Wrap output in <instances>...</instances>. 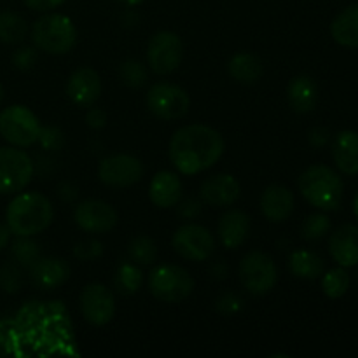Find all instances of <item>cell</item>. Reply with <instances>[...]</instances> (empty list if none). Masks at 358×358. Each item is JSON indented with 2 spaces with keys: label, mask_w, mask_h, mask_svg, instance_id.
Masks as SVG:
<instances>
[{
  "label": "cell",
  "mask_w": 358,
  "mask_h": 358,
  "mask_svg": "<svg viewBox=\"0 0 358 358\" xmlns=\"http://www.w3.org/2000/svg\"><path fill=\"white\" fill-rule=\"evenodd\" d=\"M128 255L131 259V262H135V264H152L157 257L156 241L149 236L133 238L128 245Z\"/></svg>",
  "instance_id": "cell-30"
},
{
  "label": "cell",
  "mask_w": 358,
  "mask_h": 358,
  "mask_svg": "<svg viewBox=\"0 0 358 358\" xmlns=\"http://www.w3.org/2000/svg\"><path fill=\"white\" fill-rule=\"evenodd\" d=\"M10 257L21 268H30L41 257V247L31 236H17V240L10 245Z\"/></svg>",
  "instance_id": "cell-28"
},
{
  "label": "cell",
  "mask_w": 358,
  "mask_h": 358,
  "mask_svg": "<svg viewBox=\"0 0 358 358\" xmlns=\"http://www.w3.org/2000/svg\"><path fill=\"white\" fill-rule=\"evenodd\" d=\"M147 107L161 121H177L187 115L191 98L177 84L156 83L147 93Z\"/></svg>",
  "instance_id": "cell-9"
},
{
  "label": "cell",
  "mask_w": 358,
  "mask_h": 358,
  "mask_svg": "<svg viewBox=\"0 0 358 358\" xmlns=\"http://www.w3.org/2000/svg\"><path fill=\"white\" fill-rule=\"evenodd\" d=\"M86 122L90 128L93 129H101L105 124H107V114H105L101 108H90V112L86 114Z\"/></svg>",
  "instance_id": "cell-41"
},
{
  "label": "cell",
  "mask_w": 358,
  "mask_h": 358,
  "mask_svg": "<svg viewBox=\"0 0 358 358\" xmlns=\"http://www.w3.org/2000/svg\"><path fill=\"white\" fill-rule=\"evenodd\" d=\"M171 245H173V250L185 261L203 262L210 259V255L215 250V238L205 226L184 224L175 231Z\"/></svg>",
  "instance_id": "cell-11"
},
{
  "label": "cell",
  "mask_w": 358,
  "mask_h": 358,
  "mask_svg": "<svg viewBox=\"0 0 358 358\" xmlns=\"http://www.w3.org/2000/svg\"><path fill=\"white\" fill-rule=\"evenodd\" d=\"M23 2L28 9L38 10V13H48V10H52L62 6L65 0H23Z\"/></svg>",
  "instance_id": "cell-40"
},
{
  "label": "cell",
  "mask_w": 358,
  "mask_h": 358,
  "mask_svg": "<svg viewBox=\"0 0 358 358\" xmlns=\"http://www.w3.org/2000/svg\"><path fill=\"white\" fill-rule=\"evenodd\" d=\"M34 177V161L20 147H0V194H17Z\"/></svg>",
  "instance_id": "cell-8"
},
{
  "label": "cell",
  "mask_w": 358,
  "mask_h": 358,
  "mask_svg": "<svg viewBox=\"0 0 358 358\" xmlns=\"http://www.w3.org/2000/svg\"><path fill=\"white\" fill-rule=\"evenodd\" d=\"M31 41L38 51L48 55H66L77 42L76 24L65 14H45L31 27Z\"/></svg>",
  "instance_id": "cell-4"
},
{
  "label": "cell",
  "mask_w": 358,
  "mask_h": 358,
  "mask_svg": "<svg viewBox=\"0 0 358 358\" xmlns=\"http://www.w3.org/2000/svg\"><path fill=\"white\" fill-rule=\"evenodd\" d=\"M261 212L269 222H283L294 212V194L285 185L273 184L261 196Z\"/></svg>",
  "instance_id": "cell-19"
},
{
  "label": "cell",
  "mask_w": 358,
  "mask_h": 358,
  "mask_svg": "<svg viewBox=\"0 0 358 358\" xmlns=\"http://www.w3.org/2000/svg\"><path fill=\"white\" fill-rule=\"evenodd\" d=\"M3 94H6V91H3V86H2V84H0V103H2V101H3Z\"/></svg>",
  "instance_id": "cell-47"
},
{
  "label": "cell",
  "mask_w": 358,
  "mask_h": 358,
  "mask_svg": "<svg viewBox=\"0 0 358 358\" xmlns=\"http://www.w3.org/2000/svg\"><path fill=\"white\" fill-rule=\"evenodd\" d=\"M287 100L297 114H310L318 101V86L310 76H296L287 86Z\"/></svg>",
  "instance_id": "cell-22"
},
{
  "label": "cell",
  "mask_w": 358,
  "mask_h": 358,
  "mask_svg": "<svg viewBox=\"0 0 358 358\" xmlns=\"http://www.w3.org/2000/svg\"><path fill=\"white\" fill-rule=\"evenodd\" d=\"M332 159L345 175H358V133L345 129L336 135L332 142Z\"/></svg>",
  "instance_id": "cell-23"
},
{
  "label": "cell",
  "mask_w": 358,
  "mask_h": 358,
  "mask_svg": "<svg viewBox=\"0 0 358 358\" xmlns=\"http://www.w3.org/2000/svg\"><path fill=\"white\" fill-rule=\"evenodd\" d=\"M226 143L217 129L205 124L182 126L170 140V161L178 173L198 175L222 157Z\"/></svg>",
  "instance_id": "cell-1"
},
{
  "label": "cell",
  "mask_w": 358,
  "mask_h": 358,
  "mask_svg": "<svg viewBox=\"0 0 358 358\" xmlns=\"http://www.w3.org/2000/svg\"><path fill=\"white\" fill-rule=\"evenodd\" d=\"M184 44L175 31H157L147 48V63L157 76H170L180 66Z\"/></svg>",
  "instance_id": "cell-10"
},
{
  "label": "cell",
  "mask_w": 358,
  "mask_h": 358,
  "mask_svg": "<svg viewBox=\"0 0 358 358\" xmlns=\"http://www.w3.org/2000/svg\"><path fill=\"white\" fill-rule=\"evenodd\" d=\"M119 76H121V80L126 86L133 87V90H138V87H142L147 83L149 73H147V69L143 63L136 62V59H128L119 69Z\"/></svg>",
  "instance_id": "cell-33"
},
{
  "label": "cell",
  "mask_w": 358,
  "mask_h": 358,
  "mask_svg": "<svg viewBox=\"0 0 358 358\" xmlns=\"http://www.w3.org/2000/svg\"><path fill=\"white\" fill-rule=\"evenodd\" d=\"M212 275H213V278L224 280L227 275V266L224 264V262H217V264L212 268Z\"/></svg>",
  "instance_id": "cell-44"
},
{
  "label": "cell",
  "mask_w": 358,
  "mask_h": 358,
  "mask_svg": "<svg viewBox=\"0 0 358 358\" xmlns=\"http://www.w3.org/2000/svg\"><path fill=\"white\" fill-rule=\"evenodd\" d=\"M143 282V273L136 268L135 262H126L117 269L115 275V285L122 294L138 292Z\"/></svg>",
  "instance_id": "cell-31"
},
{
  "label": "cell",
  "mask_w": 358,
  "mask_h": 358,
  "mask_svg": "<svg viewBox=\"0 0 358 358\" xmlns=\"http://www.w3.org/2000/svg\"><path fill=\"white\" fill-rule=\"evenodd\" d=\"M329 252L341 268L358 266V226L345 224L332 233Z\"/></svg>",
  "instance_id": "cell-18"
},
{
  "label": "cell",
  "mask_w": 358,
  "mask_h": 358,
  "mask_svg": "<svg viewBox=\"0 0 358 358\" xmlns=\"http://www.w3.org/2000/svg\"><path fill=\"white\" fill-rule=\"evenodd\" d=\"M250 234V217L241 210H229L219 220L220 243L226 248H240Z\"/></svg>",
  "instance_id": "cell-21"
},
{
  "label": "cell",
  "mask_w": 358,
  "mask_h": 358,
  "mask_svg": "<svg viewBox=\"0 0 358 358\" xmlns=\"http://www.w3.org/2000/svg\"><path fill=\"white\" fill-rule=\"evenodd\" d=\"M308 140L313 147H324L331 140V131L327 128H313L308 135Z\"/></svg>",
  "instance_id": "cell-42"
},
{
  "label": "cell",
  "mask_w": 358,
  "mask_h": 358,
  "mask_svg": "<svg viewBox=\"0 0 358 358\" xmlns=\"http://www.w3.org/2000/svg\"><path fill=\"white\" fill-rule=\"evenodd\" d=\"M41 129L38 117L24 105H10L0 112V135L10 145L31 147L38 142Z\"/></svg>",
  "instance_id": "cell-5"
},
{
  "label": "cell",
  "mask_w": 358,
  "mask_h": 358,
  "mask_svg": "<svg viewBox=\"0 0 358 358\" xmlns=\"http://www.w3.org/2000/svg\"><path fill=\"white\" fill-rule=\"evenodd\" d=\"M217 311L226 317H231V315H236L238 311L243 308V301L236 296V294H224L217 299Z\"/></svg>",
  "instance_id": "cell-38"
},
{
  "label": "cell",
  "mask_w": 358,
  "mask_h": 358,
  "mask_svg": "<svg viewBox=\"0 0 358 358\" xmlns=\"http://www.w3.org/2000/svg\"><path fill=\"white\" fill-rule=\"evenodd\" d=\"M55 219L49 198L41 192H17L7 205L6 224L16 236H35L48 229Z\"/></svg>",
  "instance_id": "cell-2"
},
{
  "label": "cell",
  "mask_w": 358,
  "mask_h": 358,
  "mask_svg": "<svg viewBox=\"0 0 358 358\" xmlns=\"http://www.w3.org/2000/svg\"><path fill=\"white\" fill-rule=\"evenodd\" d=\"M37 49L30 48V45H24V48H20L17 51H14L13 65L17 70H30L37 63Z\"/></svg>",
  "instance_id": "cell-36"
},
{
  "label": "cell",
  "mask_w": 358,
  "mask_h": 358,
  "mask_svg": "<svg viewBox=\"0 0 358 358\" xmlns=\"http://www.w3.org/2000/svg\"><path fill=\"white\" fill-rule=\"evenodd\" d=\"M299 191L311 206L324 212H336L341 206L345 184L338 171L325 164H313L299 177Z\"/></svg>",
  "instance_id": "cell-3"
},
{
  "label": "cell",
  "mask_w": 358,
  "mask_h": 358,
  "mask_svg": "<svg viewBox=\"0 0 358 358\" xmlns=\"http://www.w3.org/2000/svg\"><path fill=\"white\" fill-rule=\"evenodd\" d=\"M353 213H355V217L358 220V192L355 194V199H353Z\"/></svg>",
  "instance_id": "cell-46"
},
{
  "label": "cell",
  "mask_w": 358,
  "mask_h": 358,
  "mask_svg": "<svg viewBox=\"0 0 358 358\" xmlns=\"http://www.w3.org/2000/svg\"><path fill=\"white\" fill-rule=\"evenodd\" d=\"M143 177V164L129 154H114L98 164V178L110 187H131Z\"/></svg>",
  "instance_id": "cell-13"
},
{
  "label": "cell",
  "mask_w": 358,
  "mask_h": 358,
  "mask_svg": "<svg viewBox=\"0 0 358 358\" xmlns=\"http://www.w3.org/2000/svg\"><path fill=\"white\" fill-rule=\"evenodd\" d=\"M240 280L241 285L252 296H264L275 289L278 282V268L271 255L266 252H250L240 262Z\"/></svg>",
  "instance_id": "cell-7"
},
{
  "label": "cell",
  "mask_w": 358,
  "mask_h": 358,
  "mask_svg": "<svg viewBox=\"0 0 358 358\" xmlns=\"http://www.w3.org/2000/svg\"><path fill=\"white\" fill-rule=\"evenodd\" d=\"M350 289V275L345 268L329 269L322 278V290L329 299H339L345 296Z\"/></svg>",
  "instance_id": "cell-29"
},
{
  "label": "cell",
  "mask_w": 358,
  "mask_h": 358,
  "mask_svg": "<svg viewBox=\"0 0 358 358\" xmlns=\"http://www.w3.org/2000/svg\"><path fill=\"white\" fill-rule=\"evenodd\" d=\"M117 212L112 205L101 199H86L76 206L73 220L84 233L105 234L117 224Z\"/></svg>",
  "instance_id": "cell-14"
},
{
  "label": "cell",
  "mask_w": 358,
  "mask_h": 358,
  "mask_svg": "<svg viewBox=\"0 0 358 358\" xmlns=\"http://www.w3.org/2000/svg\"><path fill=\"white\" fill-rule=\"evenodd\" d=\"M149 198L157 208H173L182 199V180L173 171H157L149 185Z\"/></svg>",
  "instance_id": "cell-20"
},
{
  "label": "cell",
  "mask_w": 358,
  "mask_h": 358,
  "mask_svg": "<svg viewBox=\"0 0 358 358\" xmlns=\"http://www.w3.org/2000/svg\"><path fill=\"white\" fill-rule=\"evenodd\" d=\"M10 234H13V233H10L9 226H7V224L0 222V252H2L3 248L7 247V245H9Z\"/></svg>",
  "instance_id": "cell-43"
},
{
  "label": "cell",
  "mask_w": 358,
  "mask_h": 358,
  "mask_svg": "<svg viewBox=\"0 0 358 358\" xmlns=\"http://www.w3.org/2000/svg\"><path fill=\"white\" fill-rule=\"evenodd\" d=\"M73 254H76V257L80 259V261H94V259L101 257L103 247H101L100 241L94 240L80 241V243H77L76 248H73Z\"/></svg>",
  "instance_id": "cell-35"
},
{
  "label": "cell",
  "mask_w": 358,
  "mask_h": 358,
  "mask_svg": "<svg viewBox=\"0 0 358 358\" xmlns=\"http://www.w3.org/2000/svg\"><path fill=\"white\" fill-rule=\"evenodd\" d=\"M227 70L236 83L254 84L261 79L264 65H262V59L252 52H238L227 63Z\"/></svg>",
  "instance_id": "cell-25"
},
{
  "label": "cell",
  "mask_w": 358,
  "mask_h": 358,
  "mask_svg": "<svg viewBox=\"0 0 358 358\" xmlns=\"http://www.w3.org/2000/svg\"><path fill=\"white\" fill-rule=\"evenodd\" d=\"M332 38L345 48H358V3L346 7L331 24Z\"/></svg>",
  "instance_id": "cell-24"
},
{
  "label": "cell",
  "mask_w": 358,
  "mask_h": 358,
  "mask_svg": "<svg viewBox=\"0 0 358 358\" xmlns=\"http://www.w3.org/2000/svg\"><path fill=\"white\" fill-rule=\"evenodd\" d=\"M149 289L156 299L175 304L187 299L194 290V280L187 269L175 264L157 266L149 275Z\"/></svg>",
  "instance_id": "cell-6"
},
{
  "label": "cell",
  "mask_w": 358,
  "mask_h": 358,
  "mask_svg": "<svg viewBox=\"0 0 358 358\" xmlns=\"http://www.w3.org/2000/svg\"><path fill=\"white\" fill-rule=\"evenodd\" d=\"M331 219L325 213H313L308 217L301 227V236L308 241H317L331 231Z\"/></svg>",
  "instance_id": "cell-32"
},
{
  "label": "cell",
  "mask_w": 358,
  "mask_h": 358,
  "mask_svg": "<svg viewBox=\"0 0 358 358\" xmlns=\"http://www.w3.org/2000/svg\"><path fill=\"white\" fill-rule=\"evenodd\" d=\"M38 142L42 143L44 149L49 150H59L65 143V136H63L62 129L58 128H42L41 129V136H38Z\"/></svg>",
  "instance_id": "cell-37"
},
{
  "label": "cell",
  "mask_w": 358,
  "mask_h": 358,
  "mask_svg": "<svg viewBox=\"0 0 358 358\" xmlns=\"http://www.w3.org/2000/svg\"><path fill=\"white\" fill-rule=\"evenodd\" d=\"M28 269L31 283L41 290L59 289L70 278V264L62 257H38Z\"/></svg>",
  "instance_id": "cell-16"
},
{
  "label": "cell",
  "mask_w": 358,
  "mask_h": 358,
  "mask_svg": "<svg viewBox=\"0 0 358 358\" xmlns=\"http://www.w3.org/2000/svg\"><path fill=\"white\" fill-rule=\"evenodd\" d=\"M289 268L296 278L301 280H317L324 275V259L311 250H296L289 257Z\"/></svg>",
  "instance_id": "cell-26"
},
{
  "label": "cell",
  "mask_w": 358,
  "mask_h": 358,
  "mask_svg": "<svg viewBox=\"0 0 358 358\" xmlns=\"http://www.w3.org/2000/svg\"><path fill=\"white\" fill-rule=\"evenodd\" d=\"M21 283H23V278H21V271L16 262H6V264L0 266V289L3 292H20Z\"/></svg>",
  "instance_id": "cell-34"
},
{
  "label": "cell",
  "mask_w": 358,
  "mask_h": 358,
  "mask_svg": "<svg viewBox=\"0 0 358 358\" xmlns=\"http://www.w3.org/2000/svg\"><path fill=\"white\" fill-rule=\"evenodd\" d=\"M241 194V185L233 175L229 173H217L206 178L199 189V196L201 201L210 206H219V208H226V206L234 205Z\"/></svg>",
  "instance_id": "cell-15"
},
{
  "label": "cell",
  "mask_w": 358,
  "mask_h": 358,
  "mask_svg": "<svg viewBox=\"0 0 358 358\" xmlns=\"http://www.w3.org/2000/svg\"><path fill=\"white\" fill-rule=\"evenodd\" d=\"M101 94V80L90 66L77 69L66 83V96L79 107H91Z\"/></svg>",
  "instance_id": "cell-17"
},
{
  "label": "cell",
  "mask_w": 358,
  "mask_h": 358,
  "mask_svg": "<svg viewBox=\"0 0 358 358\" xmlns=\"http://www.w3.org/2000/svg\"><path fill=\"white\" fill-rule=\"evenodd\" d=\"M28 24L21 14L13 10H0V42L20 44L27 38Z\"/></svg>",
  "instance_id": "cell-27"
},
{
  "label": "cell",
  "mask_w": 358,
  "mask_h": 358,
  "mask_svg": "<svg viewBox=\"0 0 358 358\" xmlns=\"http://www.w3.org/2000/svg\"><path fill=\"white\" fill-rule=\"evenodd\" d=\"M119 2H122V3H124V6L135 7V6H140V3H142L143 0H119Z\"/></svg>",
  "instance_id": "cell-45"
},
{
  "label": "cell",
  "mask_w": 358,
  "mask_h": 358,
  "mask_svg": "<svg viewBox=\"0 0 358 358\" xmlns=\"http://www.w3.org/2000/svg\"><path fill=\"white\" fill-rule=\"evenodd\" d=\"M79 308L87 324L103 327L115 315V297L103 283H90L80 292Z\"/></svg>",
  "instance_id": "cell-12"
},
{
  "label": "cell",
  "mask_w": 358,
  "mask_h": 358,
  "mask_svg": "<svg viewBox=\"0 0 358 358\" xmlns=\"http://www.w3.org/2000/svg\"><path fill=\"white\" fill-rule=\"evenodd\" d=\"M201 213V201L199 199H185V201H178V215L184 219H194Z\"/></svg>",
  "instance_id": "cell-39"
}]
</instances>
